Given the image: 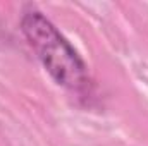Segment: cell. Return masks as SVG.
I'll return each instance as SVG.
<instances>
[{"mask_svg": "<svg viewBox=\"0 0 148 146\" xmlns=\"http://www.w3.org/2000/svg\"><path fill=\"white\" fill-rule=\"evenodd\" d=\"M21 31L38 60L59 84L81 91L90 84L88 67L74 46L40 10H26L21 17Z\"/></svg>", "mask_w": 148, "mask_h": 146, "instance_id": "1", "label": "cell"}]
</instances>
